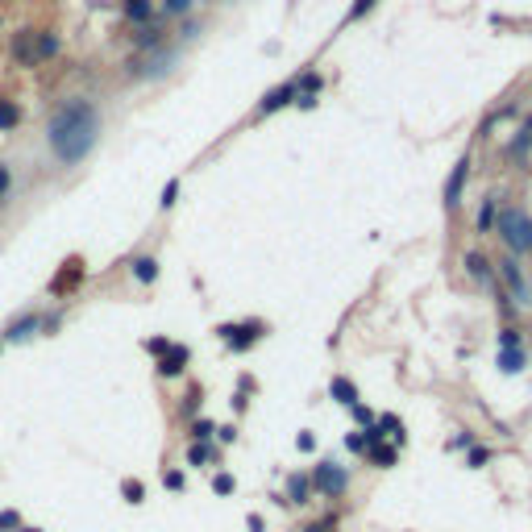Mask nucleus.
<instances>
[{"mask_svg": "<svg viewBox=\"0 0 532 532\" xmlns=\"http://www.w3.org/2000/svg\"><path fill=\"white\" fill-rule=\"evenodd\" d=\"M175 196H179V179H171V183L163 187V200H158V204H163V208H171V204H175Z\"/></svg>", "mask_w": 532, "mask_h": 532, "instance_id": "72a5a7b5", "label": "nucleus"}, {"mask_svg": "<svg viewBox=\"0 0 532 532\" xmlns=\"http://www.w3.org/2000/svg\"><path fill=\"white\" fill-rule=\"evenodd\" d=\"M490 224H495V196H487L483 208H479V233H487Z\"/></svg>", "mask_w": 532, "mask_h": 532, "instance_id": "4be33fe9", "label": "nucleus"}, {"mask_svg": "<svg viewBox=\"0 0 532 532\" xmlns=\"http://www.w3.org/2000/svg\"><path fill=\"white\" fill-rule=\"evenodd\" d=\"M374 4H379V0H354V8L346 13V25H350V21H362V17H366V13H370Z\"/></svg>", "mask_w": 532, "mask_h": 532, "instance_id": "b1692460", "label": "nucleus"}, {"mask_svg": "<svg viewBox=\"0 0 532 532\" xmlns=\"http://www.w3.org/2000/svg\"><path fill=\"white\" fill-rule=\"evenodd\" d=\"M163 483H167L171 490H183V474H179V470H167V474H163Z\"/></svg>", "mask_w": 532, "mask_h": 532, "instance_id": "e433bc0d", "label": "nucleus"}, {"mask_svg": "<svg viewBox=\"0 0 532 532\" xmlns=\"http://www.w3.org/2000/svg\"><path fill=\"white\" fill-rule=\"evenodd\" d=\"M38 324H42V320H38L34 312H25L21 320H13V324H8V333H4V337H8V341H25V337H30Z\"/></svg>", "mask_w": 532, "mask_h": 532, "instance_id": "1a4fd4ad", "label": "nucleus"}, {"mask_svg": "<svg viewBox=\"0 0 532 532\" xmlns=\"http://www.w3.org/2000/svg\"><path fill=\"white\" fill-rule=\"evenodd\" d=\"M213 433H217V429H213V420H196V424H191V437H196V441H208Z\"/></svg>", "mask_w": 532, "mask_h": 532, "instance_id": "c85d7f7f", "label": "nucleus"}, {"mask_svg": "<svg viewBox=\"0 0 532 532\" xmlns=\"http://www.w3.org/2000/svg\"><path fill=\"white\" fill-rule=\"evenodd\" d=\"M470 445H474V437H470V433H462V437H453V449H470Z\"/></svg>", "mask_w": 532, "mask_h": 532, "instance_id": "79ce46f5", "label": "nucleus"}, {"mask_svg": "<svg viewBox=\"0 0 532 532\" xmlns=\"http://www.w3.org/2000/svg\"><path fill=\"white\" fill-rule=\"evenodd\" d=\"M346 445H350L354 453H366V437H362V433H350V437H346Z\"/></svg>", "mask_w": 532, "mask_h": 532, "instance_id": "4c0bfd02", "label": "nucleus"}, {"mask_svg": "<svg viewBox=\"0 0 532 532\" xmlns=\"http://www.w3.org/2000/svg\"><path fill=\"white\" fill-rule=\"evenodd\" d=\"M13 54H17L25 67H34V30H21V34L13 38Z\"/></svg>", "mask_w": 532, "mask_h": 532, "instance_id": "9d476101", "label": "nucleus"}, {"mask_svg": "<svg viewBox=\"0 0 532 532\" xmlns=\"http://www.w3.org/2000/svg\"><path fill=\"white\" fill-rule=\"evenodd\" d=\"M121 490H125V499H129V503H141V499H146V487H141L137 479H125V483H121Z\"/></svg>", "mask_w": 532, "mask_h": 532, "instance_id": "393cba45", "label": "nucleus"}, {"mask_svg": "<svg viewBox=\"0 0 532 532\" xmlns=\"http://www.w3.org/2000/svg\"><path fill=\"white\" fill-rule=\"evenodd\" d=\"M80 274H84V266H80V258H71V262H67V270H63V274L50 283V291H67V287H71Z\"/></svg>", "mask_w": 532, "mask_h": 532, "instance_id": "2eb2a0df", "label": "nucleus"}, {"mask_svg": "<svg viewBox=\"0 0 532 532\" xmlns=\"http://www.w3.org/2000/svg\"><path fill=\"white\" fill-rule=\"evenodd\" d=\"M246 528H250V532H262V516H250V520H246Z\"/></svg>", "mask_w": 532, "mask_h": 532, "instance_id": "c03bdc74", "label": "nucleus"}, {"mask_svg": "<svg viewBox=\"0 0 532 532\" xmlns=\"http://www.w3.org/2000/svg\"><path fill=\"white\" fill-rule=\"evenodd\" d=\"M379 429H383V433H391V437L403 445V420H395V416H379Z\"/></svg>", "mask_w": 532, "mask_h": 532, "instance_id": "5701e85b", "label": "nucleus"}, {"mask_svg": "<svg viewBox=\"0 0 532 532\" xmlns=\"http://www.w3.org/2000/svg\"><path fill=\"white\" fill-rule=\"evenodd\" d=\"M146 350H150V354H167V350H171V341H167V337H150V341H146Z\"/></svg>", "mask_w": 532, "mask_h": 532, "instance_id": "f704fd0d", "label": "nucleus"}, {"mask_svg": "<svg viewBox=\"0 0 532 532\" xmlns=\"http://www.w3.org/2000/svg\"><path fill=\"white\" fill-rule=\"evenodd\" d=\"M499 370L503 374H520L524 370V354L520 350H499Z\"/></svg>", "mask_w": 532, "mask_h": 532, "instance_id": "f3484780", "label": "nucleus"}, {"mask_svg": "<svg viewBox=\"0 0 532 532\" xmlns=\"http://www.w3.org/2000/svg\"><path fill=\"white\" fill-rule=\"evenodd\" d=\"M187 8H191V0H167V13H171V17L187 13Z\"/></svg>", "mask_w": 532, "mask_h": 532, "instance_id": "58836bf2", "label": "nucleus"}, {"mask_svg": "<svg viewBox=\"0 0 532 532\" xmlns=\"http://www.w3.org/2000/svg\"><path fill=\"white\" fill-rule=\"evenodd\" d=\"M233 487H237L233 474H217V479H213V490H217V495H233Z\"/></svg>", "mask_w": 532, "mask_h": 532, "instance_id": "7c9ffc66", "label": "nucleus"}, {"mask_svg": "<svg viewBox=\"0 0 532 532\" xmlns=\"http://www.w3.org/2000/svg\"><path fill=\"white\" fill-rule=\"evenodd\" d=\"M8 183H13V179H8V167H0V200H4V191H8Z\"/></svg>", "mask_w": 532, "mask_h": 532, "instance_id": "37998d69", "label": "nucleus"}, {"mask_svg": "<svg viewBox=\"0 0 532 532\" xmlns=\"http://www.w3.org/2000/svg\"><path fill=\"white\" fill-rule=\"evenodd\" d=\"M532 146V113H528V121H524V125H520V133H516V137H512V154H524V150H528Z\"/></svg>", "mask_w": 532, "mask_h": 532, "instance_id": "aec40b11", "label": "nucleus"}, {"mask_svg": "<svg viewBox=\"0 0 532 532\" xmlns=\"http://www.w3.org/2000/svg\"><path fill=\"white\" fill-rule=\"evenodd\" d=\"M495 304H499L503 316H512V300H507V291H503V287H499V300H495Z\"/></svg>", "mask_w": 532, "mask_h": 532, "instance_id": "a19ab883", "label": "nucleus"}, {"mask_svg": "<svg viewBox=\"0 0 532 532\" xmlns=\"http://www.w3.org/2000/svg\"><path fill=\"white\" fill-rule=\"evenodd\" d=\"M217 337H221V341L229 346V350H237V354H241V350H250L254 341H262V337H266V324H262V320H241V324H221V329H217Z\"/></svg>", "mask_w": 532, "mask_h": 532, "instance_id": "7ed1b4c3", "label": "nucleus"}, {"mask_svg": "<svg viewBox=\"0 0 532 532\" xmlns=\"http://www.w3.org/2000/svg\"><path fill=\"white\" fill-rule=\"evenodd\" d=\"M133 279L137 283H154L158 279V262L154 258H133Z\"/></svg>", "mask_w": 532, "mask_h": 532, "instance_id": "dca6fc26", "label": "nucleus"}, {"mask_svg": "<svg viewBox=\"0 0 532 532\" xmlns=\"http://www.w3.org/2000/svg\"><path fill=\"white\" fill-rule=\"evenodd\" d=\"M499 279L507 283L512 300H516L520 308H528L532 304V287H528V279H524V266L516 262V258H503V262H499Z\"/></svg>", "mask_w": 532, "mask_h": 532, "instance_id": "20e7f679", "label": "nucleus"}, {"mask_svg": "<svg viewBox=\"0 0 532 532\" xmlns=\"http://www.w3.org/2000/svg\"><path fill=\"white\" fill-rule=\"evenodd\" d=\"M499 350H520V329H512V324H507V329L499 333Z\"/></svg>", "mask_w": 532, "mask_h": 532, "instance_id": "a878e982", "label": "nucleus"}, {"mask_svg": "<svg viewBox=\"0 0 532 532\" xmlns=\"http://www.w3.org/2000/svg\"><path fill=\"white\" fill-rule=\"evenodd\" d=\"M308 483H312V490L337 499V495H346V487H350V474H346V466H337V462H316L312 474H308Z\"/></svg>", "mask_w": 532, "mask_h": 532, "instance_id": "f03ea898", "label": "nucleus"}, {"mask_svg": "<svg viewBox=\"0 0 532 532\" xmlns=\"http://www.w3.org/2000/svg\"><path fill=\"white\" fill-rule=\"evenodd\" d=\"M150 13H154L150 0H125V17L129 21H150Z\"/></svg>", "mask_w": 532, "mask_h": 532, "instance_id": "412c9836", "label": "nucleus"}, {"mask_svg": "<svg viewBox=\"0 0 532 532\" xmlns=\"http://www.w3.org/2000/svg\"><path fill=\"white\" fill-rule=\"evenodd\" d=\"M466 179H470V154H462V158L453 163L449 179H445V208H449V213H457L462 191H466Z\"/></svg>", "mask_w": 532, "mask_h": 532, "instance_id": "39448f33", "label": "nucleus"}, {"mask_svg": "<svg viewBox=\"0 0 532 532\" xmlns=\"http://www.w3.org/2000/svg\"><path fill=\"white\" fill-rule=\"evenodd\" d=\"M187 346H171L167 354H163V362H158V374L163 379H175V374H183V366H187Z\"/></svg>", "mask_w": 532, "mask_h": 532, "instance_id": "6e6552de", "label": "nucleus"}, {"mask_svg": "<svg viewBox=\"0 0 532 532\" xmlns=\"http://www.w3.org/2000/svg\"><path fill=\"white\" fill-rule=\"evenodd\" d=\"M296 445H300L304 453H312V449H316V437H312V433H300V437H296Z\"/></svg>", "mask_w": 532, "mask_h": 532, "instance_id": "ea45409f", "label": "nucleus"}, {"mask_svg": "<svg viewBox=\"0 0 532 532\" xmlns=\"http://www.w3.org/2000/svg\"><path fill=\"white\" fill-rule=\"evenodd\" d=\"M96 133H100V113H96V104L84 100V96H71V100H63V104L54 108V117H50V125H46V141H50V150L58 154L63 167H75V163H84L91 154Z\"/></svg>", "mask_w": 532, "mask_h": 532, "instance_id": "f257e3e1", "label": "nucleus"}, {"mask_svg": "<svg viewBox=\"0 0 532 532\" xmlns=\"http://www.w3.org/2000/svg\"><path fill=\"white\" fill-rule=\"evenodd\" d=\"M350 412H354V420H357V424H362V429H366V424L374 420V412H370L366 403H350Z\"/></svg>", "mask_w": 532, "mask_h": 532, "instance_id": "2f4dec72", "label": "nucleus"}, {"mask_svg": "<svg viewBox=\"0 0 532 532\" xmlns=\"http://www.w3.org/2000/svg\"><path fill=\"white\" fill-rule=\"evenodd\" d=\"M187 462H191V466H204V462H208V445L196 441L191 449H187Z\"/></svg>", "mask_w": 532, "mask_h": 532, "instance_id": "cd10ccee", "label": "nucleus"}, {"mask_svg": "<svg viewBox=\"0 0 532 532\" xmlns=\"http://www.w3.org/2000/svg\"><path fill=\"white\" fill-rule=\"evenodd\" d=\"M520 229H524V213H516V208H503V213H499L495 233H499V237H503L516 254H520Z\"/></svg>", "mask_w": 532, "mask_h": 532, "instance_id": "0eeeda50", "label": "nucleus"}, {"mask_svg": "<svg viewBox=\"0 0 532 532\" xmlns=\"http://www.w3.org/2000/svg\"><path fill=\"white\" fill-rule=\"evenodd\" d=\"M21 532H42V528H21Z\"/></svg>", "mask_w": 532, "mask_h": 532, "instance_id": "a18cd8bd", "label": "nucleus"}, {"mask_svg": "<svg viewBox=\"0 0 532 532\" xmlns=\"http://www.w3.org/2000/svg\"><path fill=\"white\" fill-rule=\"evenodd\" d=\"M21 125V108L13 100H0V129H17Z\"/></svg>", "mask_w": 532, "mask_h": 532, "instance_id": "6ab92c4d", "label": "nucleus"}, {"mask_svg": "<svg viewBox=\"0 0 532 532\" xmlns=\"http://www.w3.org/2000/svg\"><path fill=\"white\" fill-rule=\"evenodd\" d=\"M296 80H287V84H279L274 91H266L262 104H258V117H270V113H279V108H287V104H296Z\"/></svg>", "mask_w": 532, "mask_h": 532, "instance_id": "423d86ee", "label": "nucleus"}, {"mask_svg": "<svg viewBox=\"0 0 532 532\" xmlns=\"http://www.w3.org/2000/svg\"><path fill=\"white\" fill-rule=\"evenodd\" d=\"M366 457H370V462H374V466H383V470H387V466H395V449H391V445H370V449H366Z\"/></svg>", "mask_w": 532, "mask_h": 532, "instance_id": "a211bd4d", "label": "nucleus"}, {"mask_svg": "<svg viewBox=\"0 0 532 532\" xmlns=\"http://www.w3.org/2000/svg\"><path fill=\"white\" fill-rule=\"evenodd\" d=\"M490 462V449H483V445H470V466L479 470V466H487Z\"/></svg>", "mask_w": 532, "mask_h": 532, "instance_id": "c756f323", "label": "nucleus"}, {"mask_svg": "<svg viewBox=\"0 0 532 532\" xmlns=\"http://www.w3.org/2000/svg\"><path fill=\"white\" fill-rule=\"evenodd\" d=\"M466 270H470V279H479V283H487V279H490V262L479 254V250H470V254H466Z\"/></svg>", "mask_w": 532, "mask_h": 532, "instance_id": "4468645a", "label": "nucleus"}, {"mask_svg": "<svg viewBox=\"0 0 532 532\" xmlns=\"http://www.w3.org/2000/svg\"><path fill=\"white\" fill-rule=\"evenodd\" d=\"M520 254H532V221L524 217V229H520Z\"/></svg>", "mask_w": 532, "mask_h": 532, "instance_id": "473e14b6", "label": "nucleus"}, {"mask_svg": "<svg viewBox=\"0 0 532 532\" xmlns=\"http://www.w3.org/2000/svg\"><path fill=\"white\" fill-rule=\"evenodd\" d=\"M0 532H21V516L8 507V512H0Z\"/></svg>", "mask_w": 532, "mask_h": 532, "instance_id": "bb28decb", "label": "nucleus"}, {"mask_svg": "<svg viewBox=\"0 0 532 532\" xmlns=\"http://www.w3.org/2000/svg\"><path fill=\"white\" fill-rule=\"evenodd\" d=\"M329 391H333V399H337V403H346V407H350V403H357V387L350 383V379H341V374L329 383Z\"/></svg>", "mask_w": 532, "mask_h": 532, "instance_id": "f8f14e48", "label": "nucleus"}, {"mask_svg": "<svg viewBox=\"0 0 532 532\" xmlns=\"http://www.w3.org/2000/svg\"><path fill=\"white\" fill-rule=\"evenodd\" d=\"M304 532H337V516H329V520H320V524H308Z\"/></svg>", "mask_w": 532, "mask_h": 532, "instance_id": "c9c22d12", "label": "nucleus"}, {"mask_svg": "<svg viewBox=\"0 0 532 532\" xmlns=\"http://www.w3.org/2000/svg\"><path fill=\"white\" fill-rule=\"evenodd\" d=\"M308 495H312L308 474H291V479H287V499H291V503H308Z\"/></svg>", "mask_w": 532, "mask_h": 532, "instance_id": "9b49d317", "label": "nucleus"}, {"mask_svg": "<svg viewBox=\"0 0 532 532\" xmlns=\"http://www.w3.org/2000/svg\"><path fill=\"white\" fill-rule=\"evenodd\" d=\"M34 38H38V42H34V63L58 54V34H34Z\"/></svg>", "mask_w": 532, "mask_h": 532, "instance_id": "ddd939ff", "label": "nucleus"}]
</instances>
